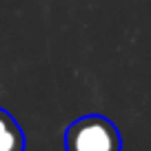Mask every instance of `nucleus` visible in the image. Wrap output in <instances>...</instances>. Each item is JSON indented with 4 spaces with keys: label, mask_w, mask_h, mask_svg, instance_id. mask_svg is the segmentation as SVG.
<instances>
[{
    "label": "nucleus",
    "mask_w": 151,
    "mask_h": 151,
    "mask_svg": "<svg viewBox=\"0 0 151 151\" xmlns=\"http://www.w3.org/2000/svg\"><path fill=\"white\" fill-rule=\"evenodd\" d=\"M67 151H122L118 127L100 113H89L73 120L65 131Z\"/></svg>",
    "instance_id": "obj_1"
},
{
    "label": "nucleus",
    "mask_w": 151,
    "mask_h": 151,
    "mask_svg": "<svg viewBox=\"0 0 151 151\" xmlns=\"http://www.w3.org/2000/svg\"><path fill=\"white\" fill-rule=\"evenodd\" d=\"M0 151H24L22 127L2 107H0Z\"/></svg>",
    "instance_id": "obj_2"
}]
</instances>
